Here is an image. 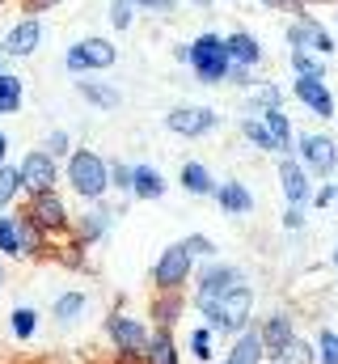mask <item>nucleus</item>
<instances>
[{"label": "nucleus", "mask_w": 338, "mask_h": 364, "mask_svg": "<svg viewBox=\"0 0 338 364\" xmlns=\"http://www.w3.org/2000/svg\"><path fill=\"white\" fill-rule=\"evenodd\" d=\"M64 186L84 203H102V195L110 191V161L97 149H72V157L64 161Z\"/></svg>", "instance_id": "nucleus-1"}, {"label": "nucleus", "mask_w": 338, "mask_h": 364, "mask_svg": "<svg viewBox=\"0 0 338 364\" xmlns=\"http://www.w3.org/2000/svg\"><path fill=\"white\" fill-rule=\"evenodd\" d=\"M203 314V326H212L216 335H241L246 326H250V318H254V288H250V279L246 284H237L233 292H224L220 301H212V305H203L199 309Z\"/></svg>", "instance_id": "nucleus-2"}, {"label": "nucleus", "mask_w": 338, "mask_h": 364, "mask_svg": "<svg viewBox=\"0 0 338 364\" xmlns=\"http://www.w3.org/2000/svg\"><path fill=\"white\" fill-rule=\"evenodd\" d=\"M229 38L216 34V30H203L195 43H190V73L199 85H224L229 81Z\"/></svg>", "instance_id": "nucleus-3"}, {"label": "nucleus", "mask_w": 338, "mask_h": 364, "mask_svg": "<svg viewBox=\"0 0 338 364\" xmlns=\"http://www.w3.org/2000/svg\"><path fill=\"white\" fill-rule=\"evenodd\" d=\"M195 255L182 242H169L153 263V292H186V284H195Z\"/></svg>", "instance_id": "nucleus-4"}, {"label": "nucleus", "mask_w": 338, "mask_h": 364, "mask_svg": "<svg viewBox=\"0 0 338 364\" xmlns=\"http://www.w3.org/2000/svg\"><path fill=\"white\" fill-rule=\"evenodd\" d=\"M119 64V47L102 34H89V38H77L68 51H64V68L72 77H93V73H106Z\"/></svg>", "instance_id": "nucleus-5"}, {"label": "nucleus", "mask_w": 338, "mask_h": 364, "mask_svg": "<svg viewBox=\"0 0 338 364\" xmlns=\"http://www.w3.org/2000/svg\"><path fill=\"white\" fill-rule=\"evenodd\" d=\"M296 161L313 178H330L338 170V140L330 132H296Z\"/></svg>", "instance_id": "nucleus-6"}, {"label": "nucleus", "mask_w": 338, "mask_h": 364, "mask_svg": "<svg viewBox=\"0 0 338 364\" xmlns=\"http://www.w3.org/2000/svg\"><path fill=\"white\" fill-rule=\"evenodd\" d=\"M237 284H246V272L237 267V263H203L199 272H195V309H203V305H212V301H220L224 292H233Z\"/></svg>", "instance_id": "nucleus-7"}, {"label": "nucleus", "mask_w": 338, "mask_h": 364, "mask_svg": "<svg viewBox=\"0 0 338 364\" xmlns=\"http://www.w3.org/2000/svg\"><path fill=\"white\" fill-rule=\"evenodd\" d=\"M102 331L114 343V352H148V343H153V322L148 318H131L127 309L106 314Z\"/></svg>", "instance_id": "nucleus-8"}, {"label": "nucleus", "mask_w": 338, "mask_h": 364, "mask_svg": "<svg viewBox=\"0 0 338 364\" xmlns=\"http://www.w3.org/2000/svg\"><path fill=\"white\" fill-rule=\"evenodd\" d=\"M26 212L43 225L47 237H72V212L64 203L60 191H43V195H26Z\"/></svg>", "instance_id": "nucleus-9"}, {"label": "nucleus", "mask_w": 338, "mask_h": 364, "mask_svg": "<svg viewBox=\"0 0 338 364\" xmlns=\"http://www.w3.org/2000/svg\"><path fill=\"white\" fill-rule=\"evenodd\" d=\"M283 38H288V47L292 51H317V55H334L338 43L334 34L305 9V13H296L292 21H288V30H283Z\"/></svg>", "instance_id": "nucleus-10"}, {"label": "nucleus", "mask_w": 338, "mask_h": 364, "mask_svg": "<svg viewBox=\"0 0 338 364\" xmlns=\"http://www.w3.org/2000/svg\"><path fill=\"white\" fill-rule=\"evenodd\" d=\"M17 170H21V186H26V195L60 191V182H64V166H60L55 157H47L43 149H30V153L17 161Z\"/></svg>", "instance_id": "nucleus-11"}, {"label": "nucleus", "mask_w": 338, "mask_h": 364, "mask_svg": "<svg viewBox=\"0 0 338 364\" xmlns=\"http://www.w3.org/2000/svg\"><path fill=\"white\" fill-rule=\"evenodd\" d=\"M216 127H220V114L212 106H173L165 114V132L182 136V140H199Z\"/></svg>", "instance_id": "nucleus-12"}, {"label": "nucleus", "mask_w": 338, "mask_h": 364, "mask_svg": "<svg viewBox=\"0 0 338 364\" xmlns=\"http://www.w3.org/2000/svg\"><path fill=\"white\" fill-rule=\"evenodd\" d=\"M275 178H279V191H283V199L288 203H296V208H309L313 203V174L296 161V153H288V157H279V170H275Z\"/></svg>", "instance_id": "nucleus-13"}, {"label": "nucleus", "mask_w": 338, "mask_h": 364, "mask_svg": "<svg viewBox=\"0 0 338 364\" xmlns=\"http://www.w3.org/2000/svg\"><path fill=\"white\" fill-rule=\"evenodd\" d=\"M38 47H43V21H38V17H21V21L9 26L4 38H0V55H4V60H30Z\"/></svg>", "instance_id": "nucleus-14"}, {"label": "nucleus", "mask_w": 338, "mask_h": 364, "mask_svg": "<svg viewBox=\"0 0 338 364\" xmlns=\"http://www.w3.org/2000/svg\"><path fill=\"white\" fill-rule=\"evenodd\" d=\"M292 93H296V102H300L313 119H334V114H338V97L330 93V85H326V81L296 77V81H292Z\"/></svg>", "instance_id": "nucleus-15"}, {"label": "nucleus", "mask_w": 338, "mask_h": 364, "mask_svg": "<svg viewBox=\"0 0 338 364\" xmlns=\"http://www.w3.org/2000/svg\"><path fill=\"white\" fill-rule=\"evenodd\" d=\"M258 331H262V348H266V356H275V352H283L292 339H300V335H296V314H292V309H279V305L258 322Z\"/></svg>", "instance_id": "nucleus-16"}, {"label": "nucleus", "mask_w": 338, "mask_h": 364, "mask_svg": "<svg viewBox=\"0 0 338 364\" xmlns=\"http://www.w3.org/2000/svg\"><path fill=\"white\" fill-rule=\"evenodd\" d=\"M114 216H119V212H110L106 203H93L89 212H81V216H72V237H77L81 246H97V242H102V237L110 233Z\"/></svg>", "instance_id": "nucleus-17"}, {"label": "nucleus", "mask_w": 338, "mask_h": 364, "mask_svg": "<svg viewBox=\"0 0 338 364\" xmlns=\"http://www.w3.org/2000/svg\"><path fill=\"white\" fill-rule=\"evenodd\" d=\"M224 364H266V348H262V331H258V322H250L241 335L229 339V348H224Z\"/></svg>", "instance_id": "nucleus-18"}, {"label": "nucleus", "mask_w": 338, "mask_h": 364, "mask_svg": "<svg viewBox=\"0 0 338 364\" xmlns=\"http://www.w3.org/2000/svg\"><path fill=\"white\" fill-rule=\"evenodd\" d=\"M216 208L224 212V216H233V220H241V216H250L254 212V195L250 186L241 178H224L216 186Z\"/></svg>", "instance_id": "nucleus-19"}, {"label": "nucleus", "mask_w": 338, "mask_h": 364, "mask_svg": "<svg viewBox=\"0 0 338 364\" xmlns=\"http://www.w3.org/2000/svg\"><path fill=\"white\" fill-rule=\"evenodd\" d=\"M13 216H17V237H21V255H26V259H47V255H51V237L43 233V225H38V220H34V216H30L26 208H17Z\"/></svg>", "instance_id": "nucleus-20"}, {"label": "nucleus", "mask_w": 338, "mask_h": 364, "mask_svg": "<svg viewBox=\"0 0 338 364\" xmlns=\"http://www.w3.org/2000/svg\"><path fill=\"white\" fill-rule=\"evenodd\" d=\"M182 314H186V296H182V292H153V296H148V322H153V326L173 331V326L182 322Z\"/></svg>", "instance_id": "nucleus-21"}, {"label": "nucleus", "mask_w": 338, "mask_h": 364, "mask_svg": "<svg viewBox=\"0 0 338 364\" xmlns=\"http://www.w3.org/2000/svg\"><path fill=\"white\" fill-rule=\"evenodd\" d=\"M178 186H182L186 195H195V199H216V186H220V182L212 178V170H207L203 161H182Z\"/></svg>", "instance_id": "nucleus-22"}, {"label": "nucleus", "mask_w": 338, "mask_h": 364, "mask_svg": "<svg viewBox=\"0 0 338 364\" xmlns=\"http://www.w3.org/2000/svg\"><path fill=\"white\" fill-rule=\"evenodd\" d=\"M84 309H89V292H84V288H68V292H60V296H55L51 318H55V326H60V331H68V326H77V322L84 318Z\"/></svg>", "instance_id": "nucleus-23"}, {"label": "nucleus", "mask_w": 338, "mask_h": 364, "mask_svg": "<svg viewBox=\"0 0 338 364\" xmlns=\"http://www.w3.org/2000/svg\"><path fill=\"white\" fill-rule=\"evenodd\" d=\"M77 93H81L93 110H102V114H110V110H119V106H123V93L114 90L110 81H89V77H77Z\"/></svg>", "instance_id": "nucleus-24"}, {"label": "nucleus", "mask_w": 338, "mask_h": 364, "mask_svg": "<svg viewBox=\"0 0 338 364\" xmlns=\"http://www.w3.org/2000/svg\"><path fill=\"white\" fill-rule=\"evenodd\" d=\"M169 182L165 174L157 170V166H136V178H131V199H140V203H157V199H165Z\"/></svg>", "instance_id": "nucleus-25"}, {"label": "nucleus", "mask_w": 338, "mask_h": 364, "mask_svg": "<svg viewBox=\"0 0 338 364\" xmlns=\"http://www.w3.org/2000/svg\"><path fill=\"white\" fill-rule=\"evenodd\" d=\"M258 114H262L266 132L275 136V144H279V157L296 153V132H292V119L283 114V106H266V110H258Z\"/></svg>", "instance_id": "nucleus-26"}, {"label": "nucleus", "mask_w": 338, "mask_h": 364, "mask_svg": "<svg viewBox=\"0 0 338 364\" xmlns=\"http://www.w3.org/2000/svg\"><path fill=\"white\" fill-rule=\"evenodd\" d=\"M224 38H229V55H233V64H246V68H258V64L266 60L262 43L254 38L250 30H233V34H224Z\"/></svg>", "instance_id": "nucleus-27"}, {"label": "nucleus", "mask_w": 338, "mask_h": 364, "mask_svg": "<svg viewBox=\"0 0 338 364\" xmlns=\"http://www.w3.org/2000/svg\"><path fill=\"white\" fill-rule=\"evenodd\" d=\"M144 360H148V364H182V352H178L173 331H165V326H153V343H148Z\"/></svg>", "instance_id": "nucleus-28"}, {"label": "nucleus", "mask_w": 338, "mask_h": 364, "mask_svg": "<svg viewBox=\"0 0 338 364\" xmlns=\"http://www.w3.org/2000/svg\"><path fill=\"white\" fill-rule=\"evenodd\" d=\"M237 127H241V136L250 140L258 153H275V157H279V144H275V136L266 132L262 114H254V110H250V114H241V123H237Z\"/></svg>", "instance_id": "nucleus-29"}, {"label": "nucleus", "mask_w": 338, "mask_h": 364, "mask_svg": "<svg viewBox=\"0 0 338 364\" xmlns=\"http://www.w3.org/2000/svg\"><path fill=\"white\" fill-rule=\"evenodd\" d=\"M26 195V186H21V170L13 166V161H4L0 166V212H13V203Z\"/></svg>", "instance_id": "nucleus-30"}, {"label": "nucleus", "mask_w": 338, "mask_h": 364, "mask_svg": "<svg viewBox=\"0 0 338 364\" xmlns=\"http://www.w3.org/2000/svg\"><path fill=\"white\" fill-rule=\"evenodd\" d=\"M9 331H13L17 343H30V339L38 335V309H34V305H17V309L9 314Z\"/></svg>", "instance_id": "nucleus-31"}, {"label": "nucleus", "mask_w": 338, "mask_h": 364, "mask_svg": "<svg viewBox=\"0 0 338 364\" xmlns=\"http://www.w3.org/2000/svg\"><path fill=\"white\" fill-rule=\"evenodd\" d=\"M26 106V81L13 73H0V114H17Z\"/></svg>", "instance_id": "nucleus-32"}, {"label": "nucleus", "mask_w": 338, "mask_h": 364, "mask_svg": "<svg viewBox=\"0 0 338 364\" xmlns=\"http://www.w3.org/2000/svg\"><path fill=\"white\" fill-rule=\"evenodd\" d=\"M288 64H292V77L326 81V55H317V51H292V55H288Z\"/></svg>", "instance_id": "nucleus-33"}, {"label": "nucleus", "mask_w": 338, "mask_h": 364, "mask_svg": "<svg viewBox=\"0 0 338 364\" xmlns=\"http://www.w3.org/2000/svg\"><path fill=\"white\" fill-rule=\"evenodd\" d=\"M266 364H317V348H313V339H292L283 352L266 356Z\"/></svg>", "instance_id": "nucleus-34"}, {"label": "nucleus", "mask_w": 338, "mask_h": 364, "mask_svg": "<svg viewBox=\"0 0 338 364\" xmlns=\"http://www.w3.org/2000/svg\"><path fill=\"white\" fill-rule=\"evenodd\" d=\"M266 106H283V90L275 85V81H258V85H250L246 90V110H266Z\"/></svg>", "instance_id": "nucleus-35"}, {"label": "nucleus", "mask_w": 338, "mask_h": 364, "mask_svg": "<svg viewBox=\"0 0 338 364\" xmlns=\"http://www.w3.org/2000/svg\"><path fill=\"white\" fill-rule=\"evenodd\" d=\"M0 259H26L21 255V237H17V216L0 212Z\"/></svg>", "instance_id": "nucleus-36"}, {"label": "nucleus", "mask_w": 338, "mask_h": 364, "mask_svg": "<svg viewBox=\"0 0 338 364\" xmlns=\"http://www.w3.org/2000/svg\"><path fill=\"white\" fill-rule=\"evenodd\" d=\"M38 149H43V153H47V157H55V161H60V166H64V161H68V157H72V136H68V132H64V127H51V132H47V136H43V144H38Z\"/></svg>", "instance_id": "nucleus-37"}, {"label": "nucleus", "mask_w": 338, "mask_h": 364, "mask_svg": "<svg viewBox=\"0 0 338 364\" xmlns=\"http://www.w3.org/2000/svg\"><path fill=\"white\" fill-rule=\"evenodd\" d=\"M212 352H216V331H212V326H195V331H190V356L199 364H207Z\"/></svg>", "instance_id": "nucleus-38"}, {"label": "nucleus", "mask_w": 338, "mask_h": 364, "mask_svg": "<svg viewBox=\"0 0 338 364\" xmlns=\"http://www.w3.org/2000/svg\"><path fill=\"white\" fill-rule=\"evenodd\" d=\"M182 246L195 255V263H212V259H216V242H212L207 233H186Z\"/></svg>", "instance_id": "nucleus-39"}, {"label": "nucleus", "mask_w": 338, "mask_h": 364, "mask_svg": "<svg viewBox=\"0 0 338 364\" xmlns=\"http://www.w3.org/2000/svg\"><path fill=\"white\" fill-rule=\"evenodd\" d=\"M313 348H317V364H338V331L322 326L317 339H313Z\"/></svg>", "instance_id": "nucleus-40"}, {"label": "nucleus", "mask_w": 338, "mask_h": 364, "mask_svg": "<svg viewBox=\"0 0 338 364\" xmlns=\"http://www.w3.org/2000/svg\"><path fill=\"white\" fill-rule=\"evenodd\" d=\"M136 13H140V9H136L131 0H110V13H106V17H110L114 30H131V26H136Z\"/></svg>", "instance_id": "nucleus-41"}, {"label": "nucleus", "mask_w": 338, "mask_h": 364, "mask_svg": "<svg viewBox=\"0 0 338 364\" xmlns=\"http://www.w3.org/2000/svg\"><path fill=\"white\" fill-rule=\"evenodd\" d=\"M131 178H136V166H127V161H110V191L131 195Z\"/></svg>", "instance_id": "nucleus-42"}, {"label": "nucleus", "mask_w": 338, "mask_h": 364, "mask_svg": "<svg viewBox=\"0 0 338 364\" xmlns=\"http://www.w3.org/2000/svg\"><path fill=\"white\" fill-rule=\"evenodd\" d=\"M279 225H283L288 233H300V229L309 225V212H305V208H296V203H288V208H283V216H279Z\"/></svg>", "instance_id": "nucleus-43"}, {"label": "nucleus", "mask_w": 338, "mask_h": 364, "mask_svg": "<svg viewBox=\"0 0 338 364\" xmlns=\"http://www.w3.org/2000/svg\"><path fill=\"white\" fill-rule=\"evenodd\" d=\"M131 4L148 17H173V9H178V0H131Z\"/></svg>", "instance_id": "nucleus-44"}, {"label": "nucleus", "mask_w": 338, "mask_h": 364, "mask_svg": "<svg viewBox=\"0 0 338 364\" xmlns=\"http://www.w3.org/2000/svg\"><path fill=\"white\" fill-rule=\"evenodd\" d=\"M224 85L250 90V85H254V68H246V64H229V81H224Z\"/></svg>", "instance_id": "nucleus-45"}, {"label": "nucleus", "mask_w": 338, "mask_h": 364, "mask_svg": "<svg viewBox=\"0 0 338 364\" xmlns=\"http://www.w3.org/2000/svg\"><path fill=\"white\" fill-rule=\"evenodd\" d=\"M334 199H338V182H322V186L313 191V208H317V212H322V208H330Z\"/></svg>", "instance_id": "nucleus-46"}, {"label": "nucleus", "mask_w": 338, "mask_h": 364, "mask_svg": "<svg viewBox=\"0 0 338 364\" xmlns=\"http://www.w3.org/2000/svg\"><path fill=\"white\" fill-rule=\"evenodd\" d=\"M55 4H64V0H21V13H26V17H43V13H51Z\"/></svg>", "instance_id": "nucleus-47"}, {"label": "nucleus", "mask_w": 338, "mask_h": 364, "mask_svg": "<svg viewBox=\"0 0 338 364\" xmlns=\"http://www.w3.org/2000/svg\"><path fill=\"white\" fill-rule=\"evenodd\" d=\"M110 364H148V360H144V352H114Z\"/></svg>", "instance_id": "nucleus-48"}, {"label": "nucleus", "mask_w": 338, "mask_h": 364, "mask_svg": "<svg viewBox=\"0 0 338 364\" xmlns=\"http://www.w3.org/2000/svg\"><path fill=\"white\" fill-rule=\"evenodd\" d=\"M258 4H266V9H283V13H305V9H296V0H258Z\"/></svg>", "instance_id": "nucleus-49"}, {"label": "nucleus", "mask_w": 338, "mask_h": 364, "mask_svg": "<svg viewBox=\"0 0 338 364\" xmlns=\"http://www.w3.org/2000/svg\"><path fill=\"white\" fill-rule=\"evenodd\" d=\"M173 60H178V64H186V68H190V43H178V47H173Z\"/></svg>", "instance_id": "nucleus-50"}, {"label": "nucleus", "mask_w": 338, "mask_h": 364, "mask_svg": "<svg viewBox=\"0 0 338 364\" xmlns=\"http://www.w3.org/2000/svg\"><path fill=\"white\" fill-rule=\"evenodd\" d=\"M4 161H9V136L0 132V166H4Z\"/></svg>", "instance_id": "nucleus-51"}, {"label": "nucleus", "mask_w": 338, "mask_h": 364, "mask_svg": "<svg viewBox=\"0 0 338 364\" xmlns=\"http://www.w3.org/2000/svg\"><path fill=\"white\" fill-rule=\"evenodd\" d=\"M309 4H338V0H296V9H309Z\"/></svg>", "instance_id": "nucleus-52"}, {"label": "nucleus", "mask_w": 338, "mask_h": 364, "mask_svg": "<svg viewBox=\"0 0 338 364\" xmlns=\"http://www.w3.org/2000/svg\"><path fill=\"white\" fill-rule=\"evenodd\" d=\"M186 4H195V9H212L216 0H186Z\"/></svg>", "instance_id": "nucleus-53"}, {"label": "nucleus", "mask_w": 338, "mask_h": 364, "mask_svg": "<svg viewBox=\"0 0 338 364\" xmlns=\"http://www.w3.org/2000/svg\"><path fill=\"white\" fill-rule=\"evenodd\" d=\"M330 267H334V275H338V246H334V255H330Z\"/></svg>", "instance_id": "nucleus-54"}, {"label": "nucleus", "mask_w": 338, "mask_h": 364, "mask_svg": "<svg viewBox=\"0 0 338 364\" xmlns=\"http://www.w3.org/2000/svg\"><path fill=\"white\" fill-rule=\"evenodd\" d=\"M0 284H4V259H0Z\"/></svg>", "instance_id": "nucleus-55"}, {"label": "nucleus", "mask_w": 338, "mask_h": 364, "mask_svg": "<svg viewBox=\"0 0 338 364\" xmlns=\"http://www.w3.org/2000/svg\"><path fill=\"white\" fill-rule=\"evenodd\" d=\"M334 9H338V4H334ZM334 30H338V13H334Z\"/></svg>", "instance_id": "nucleus-56"}, {"label": "nucleus", "mask_w": 338, "mask_h": 364, "mask_svg": "<svg viewBox=\"0 0 338 364\" xmlns=\"http://www.w3.org/2000/svg\"><path fill=\"white\" fill-rule=\"evenodd\" d=\"M0 73H4V55H0Z\"/></svg>", "instance_id": "nucleus-57"}, {"label": "nucleus", "mask_w": 338, "mask_h": 364, "mask_svg": "<svg viewBox=\"0 0 338 364\" xmlns=\"http://www.w3.org/2000/svg\"><path fill=\"white\" fill-rule=\"evenodd\" d=\"M0 4H9V0H0Z\"/></svg>", "instance_id": "nucleus-58"}, {"label": "nucleus", "mask_w": 338, "mask_h": 364, "mask_svg": "<svg viewBox=\"0 0 338 364\" xmlns=\"http://www.w3.org/2000/svg\"><path fill=\"white\" fill-rule=\"evenodd\" d=\"M334 119H338V114H334Z\"/></svg>", "instance_id": "nucleus-59"}]
</instances>
